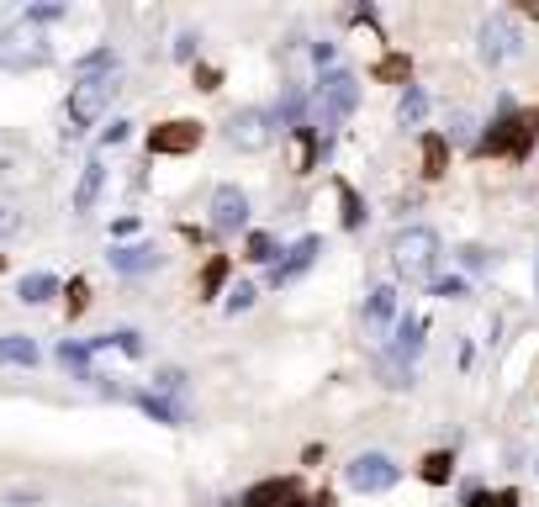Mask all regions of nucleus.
I'll return each mask as SVG.
<instances>
[{"instance_id":"obj_16","label":"nucleus","mask_w":539,"mask_h":507,"mask_svg":"<svg viewBox=\"0 0 539 507\" xmlns=\"http://www.w3.org/2000/svg\"><path fill=\"white\" fill-rule=\"evenodd\" d=\"M16 296H22V302H53V296H59V280H53V275H43V270H37V275H22V280H16Z\"/></svg>"},{"instance_id":"obj_10","label":"nucleus","mask_w":539,"mask_h":507,"mask_svg":"<svg viewBox=\"0 0 539 507\" xmlns=\"http://www.w3.org/2000/svg\"><path fill=\"white\" fill-rule=\"evenodd\" d=\"M201 143V127L196 122H164L148 133V154H191Z\"/></svg>"},{"instance_id":"obj_36","label":"nucleus","mask_w":539,"mask_h":507,"mask_svg":"<svg viewBox=\"0 0 539 507\" xmlns=\"http://www.w3.org/2000/svg\"><path fill=\"white\" fill-rule=\"evenodd\" d=\"M381 80H407V59H381Z\"/></svg>"},{"instance_id":"obj_9","label":"nucleus","mask_w":539,"mask_h":507,"mask_svg":"<svg viewBox=\"0 0 539 507\" xmlns=\"http://www.w3.org/2000/svg\"><path fill=\"white\" fill-rule=\"evenodd\" d=\"M249 222V196L238 185H217L212 191V228L217 233H238Z\"/></svg>"},{"instance_id":"obj_26","label":"nucleus","mask_w":539,"mask_h":507,"mask_svg":"<svg viewBox=\"0 0 539 507\" xmlns=\"http://www.w3.org/2000/svg\"><path fill=\"white\" fill-rule=\"evenodd\" d=\"M249 259H254V265H275V238L270 233H254L249 238Z\"/></svg>"},{"instance_id":"obj_6","label":"nucleus","mask_w":539,"mask_h":507,"mask_svg":"<svg viewBox=\"0 0 539 507\" xmlns=\"http://www.w3.org/2000/svg\"><path fill=\"white\" fill-rule=\"evenodd\" d=\"M476 53H481V64H508V59H518L524 53V37H518V27L508 22V16H487L481 22V32H476Z\"/></svg>"},{"instance_id":"obj_17","label":"nucleus","mask_w":539,"mask_h":507,"mask_svg":"<svg viewBox=\"0 0 539 507\" xmlns=\"http://www.w3.org/2000/svg\"><path fill=\"white\" fill-rule=\"evenodd\" d=\"M0 365H37V344L27 333H6L0 338Z\"/></svg>"},{"instance_id":"obj_33","label":"nucleus","mask_w":539,"mask_h":507,"mask_svg":"<svg viewBox=\"0 0 539 507\" xmlns=\"http://www.w3.org/2000/svg\"><path fill=\"white\" fill-rule=\"evenodd\" d=\"M16 228H22V212H16V206H0V238H11Z\"/></svg>"},{"instance_id":"obj_34","label":"nucleus","mask_w":539,"mask_h":507,"mask_svg":"<svg viewBox=\"0 0 539 507\" xmlns=\"http://www.w3.org/2000/svg\"><path fill=\"white\" fill-rule=\"evenodd\" d=\"M460 265H466V270H487V249H471V243H466V249H460Z\"/></svg>"},{"instance_id":"obj_12","label":"nucleus","mask_w":539,"mask_h":507,"mask_svg":"<svg viewBox=\"0 0 539 507\" xmlns=\"http://www.w3.org/2000/svg\"><path fill=\"white\" fill-rule=\"evenodd\" d=\"M418 349H423V317H402L397 333H392V349H386V360L407 370L418 360Z\"/></svg>"},{"instance_id":"obj_1","label":"nucleus","mask_w":539,"mask_h":507,"mask_svg":"<svg viewBox=\"0 0 539 507\" xmlns=\"http://www.w3.org/2000/svg\"><path fill=\"white\" fill-rule=\"evenodd\" d=\"M48 59H53V48H48V32H43V27L11 22L6 32H0V69L27 74V69H43Z\"/></svg>"},{"instance_id":"obj_37","label":"nucleus","mask_w":539,"mask_h":507,"mask_svg":"<svg viewBox=\"0 0 539 507\" xmlns=\"http://www.w3.org/2000/svg\"><path fill=\"white\" fill-rule=\"evenodd\" d=\"M434 296H466V286L455 275H444V280H434Z\"/></svg>"},{"instance_id":"obj_7","label":"nucleus","mask_w":539,"mask_h":507,"mask_svg":"<svg viewBox=\"0 0 539 507\" xmlns=\"http://www.w3.org/2000/svg\"><path fill=\"white\" fill-rule=\"evenodd\" d=\"M355 106H360V80H355L349 69H328L323 85H318V117H323V122H339V117H349Z\"/></svg>"},{"instance_id":"obj_23","label":"nucleus","mask_w":539,"mask_h":507,"mask_svg":"<svg viewBox=\"0 0 539 507\" xmlns=\"http://www.w3.org/2000/svg\"><path fill=\"white\" fill-rule=\"evenodd\" d=\"M444 154H450V148H444V138H423V175H429V180L444 175Z\"/></svg>"},{"instance_id":"obj_4","label":"nucleus","mask_w":539,"mask_h":507,"mask_svg":"<svg viewBox=\"0 0 539 507\" xmlns=\"http://www.w3.org/2000/svg\"><path fill=\"white\" fill-rule=\"evenodd\" d=\"M275 111L265 106H244V111H233L228 117V143L233 148H244V154H259V148H270L275 143Z\"/></svg>"},{"instance_id":"obj_25","label":"nucleus","mask_w":539,"mask_h":507,"mask_svg":"<svg viewBox=\"0 0 539 507\" xmlns=\"http://www.w3.org/2000/svg\"><path fill=\"white\" fill-rule=\"evenodd\" d=\"M154 391H159V397H180V391H185V370H175V365L159 370L154 375Z\"/></svg>"},{"instance_id":"obj_8","label":"nucleus","mask_w":539,"mask_h":507,"mask_svg":"<svg viewBox=\"0 0 539 507\" xmlns=\"http://www.w3.org/2000/svg\"><path fill=\"white\" fill-rule=\"evenodd\" d=\"M529 133H534L529 117H518V111H513V117H497L492 133L481 138V154H524V148H529Z\"/></svg>"},{"instance_id":"obj_21","label":"nucleus","mask_w":539,"mask_h":507,"mask_svg":"<svg viewBox=\"0 0 539 507\" xmlns=\"http://www.w3.org/2000/svg\"><path fill=\"white\" fill-rule=\"evenodd\" d=\"M423 117H429V96H423L418 85H407L402 101H397V122H402V127H418Z\"/></svg>"},{"instance_id":"obj_15","label":"nucleus","mask_w":539,"mask_h":507,"mask_svg":"<svg viewBox=\"0 0 539 507\" xmlns=\"http://www.w3.org/2000/svg\"><path fill=\"white\" fill-rule=\"evenodd\" d=\"M249 507H302V492L291 481H265L249 492Z\"/></svg>"},{"instance_id":"obj_38","label":"nucleus","mask_w":539,"mask_h":507,"mask_svg":"<svg viewBox=\"0 0 539 507\" xmlns=\"http://www.w3.org/2000/svg\"><path fill=\"white\" fill-rule=\"evenodd\" d=\"M191 53H196V37L180 32V37H175V59H191Z\"/></svg>"},{"instance_id":"obj_19","label":"nucleus","mask_w":539,"mask_h":507,"mask_svg":"<svg viewBox=\"0 0 539 507\" xmlns=\"http://www.w3.org/2000/svg\"><path fill=\"white\" fill-rule=\"evenodd\" d=\"M101 180H106V169H101L96 159H90V164H85V175H80V191H74V212H90V206H96Z\"/></svg>"},{"instance_id":"obj_39","label":"nucleus","mask_w":539,"mask_h":507,"mask_svg":"<svg viewBox=\"0 0 539 507\" xmlns=\"http://www.w3.org/2000/svg\"><path fill=\"white\" fill-rule=\"evenodd\" d=\"M492 507H518V497H513V492H503V497H492Z\"/></svg>"},{"instance_id":"obj_24","label":"nucleus","mask_w":539,"mask_h":507,"mask_svg":"<svg viewBox=\"0 0 539 507\" xmlns=\"http://www.w3.org/2000/svg\"><path fill=\"white\" fill-rule=\"evenodd\" d=\"M74 69H80V80H106V69H111V48H96V53H85V59L74 64Z\"/></svg>"},{"instance_id":"obj_31","label":"nucleus","mask_w":539,"mask_h":507,"mask_svg":"<svg viewBox=\"0 0 539 507\" xmlns=\"http://www.w3.org/2000/svg\"><path fill=\"white\" fill-rule=\"evenodd\" d=\"M339 196H344V228H360V217H365V212H360V201H355V191H349V185H344Z\"/></svg>"},{"instance_id":"obj_32","label":"nucleus","mask_w":539,"mask_h":507,"mask_svg":"<svg viewBox=\"0 0 539 507\" xmlns=\"http://www.w3.org/2000/svg\"><path fill=\"white\" fill-rule=\"evenodd\" d=\"M85 302H90V286H85V280H74V286H69V317H80Z\"/></svg>"},{"instance_id":"obj_5","label":"nucleus","mask_w":539,"mask_h":507,"mask_svg":"<svg viewBox=\"0 0 539 507\" xmlns=\"http://www.w3.org/2000/svg\"><path fill=\"white\" fill-rule=\"evenodd\" d=\"M397 460L392 455H381V449H365V455H355V460H349L344 465V481L349 486H355V492H392V486H397Z\"/></svg>"},{"instance_id":"obj_27","label":"nucleus","mask_w":539,"mask_h":507,"mask_svg":"<svg viewBox=\"0 0 539 507\" xmlns=\"http://www.w3.org/2000/svg\"><path fill=\"white\" fill-rule=\"evenodd\" d=\"M111 344H117L122 354H133V360H138V354H143V333H133V328H122V333H111Z\"/></svg>"},{"instance_id":"obj_11","label":"nucleus","mask_w":539,"mask_h":507,"mask_svg":"<svg viewBox=\"0 0 539 507\" xmlns=\"http://www.w3.org/2000/svg\"><path fill=\"white\" fill-rule=\"evenodd\" d=\"M318 254H323V238H312V233H307L302 243H291V254L270 270V280H275V286H291L296 275H307V270H312V259H318Z\"/></svg>"},{"instance_id":"obj_3","label":"nucleus","mask_w":539,"mask_h":507,"mask_svg":"<svg viewBox=\"0 0 539 507\" xmlns=\"http://www.w3.org/2000/svg\"><path fill=\"white\" fill-rule=\"evenodd\" d=\"M111 90H117V80H111V74H106V80H80V85H69V127H64L69 138H80L85 127L111 106Z\"/></svg>"},{"instance_id":"obj_14","label":"nucleus","mask_w":539,"mask_h":507,"mask_svg":"<svg viewBox=\"0 0 539 507\" xmlns=\"http://www.w3.org/2000/svg\"><path fill=\"white\" fill-rule=\"evenodd\" d=\"M392 317H397V291L392 286H376V291H370V302H365V328L381 333Z\"/></svg>"},{"instance_id":"obj_20","label":"nucleus","mask_w":539,"mask_h":507,"mask_svg":"<svg viewBox=\"0 0 539 507\" xmlns=\"http://www.w3.org/2000/svg\"><path fill=\"white\" fill-rule=\"evenodd\" d=\"M59 365L69 375H80V381H96V375H90V344H74V338H64V344H59Z\"/></svg>"},{"instance_id":"obj_28","label":"nucleus","mask_w":539,"mask_h":507,"mask_svg":"<svg viewBox=\"0 0 539 507\" xmlns=\"http://www.w3.org/2000/svg\"><path fill=\"white\" fill-rule=\"evenodd\" d=\"M254 307V286H244V280H238V286L228 291V312H249Z\"/></svg>"},{"instance_id":"obj_30","label":"nucleus","mask_w":539,"mask_h":507,"mask_svg":"<svg viewBox=\"0 0 539 507\" xmlns=\"http://www.w3.org/2000/svg\"><path fill=\"white\" fill-rule=\"evenodd\" d=\"M312 154H318V148H312V133L302 127V133H296V169H312Z\"/></svg>"},{"instance_id":"obj_2","label":"nucleus","mask_w":539,"mask_h":507,"mask_svg":"<svg viewBox=\"0 0 539 507\" xmlns=\"http://www.w3.org/2000/svg\"><path fill=\"white\" fill-rule=\"evenodd\" d=\"M392 265L402 280H429L439 265V233L434 228H402L392 238Z\"/></svg>"},{"instance_id":"obj_29","label":"nucleus","mask_w":539,"mask_h":507,"mask_svg":"<svg viewBox=\"0 0 539 507\" xmlns=\"http://www.w3.org/2000/svg\"><path fill=\"white\" fill-rule=\"evenodd\" d=\"M53 16H64V6H59V0H48V6H32V11L22 16V22H32V27H43V22H53Z\"/></svg>"},{"instance_id":"obj_18","label":"nucleus","mask_w":539,"mask_h":507,"mask_svg":"<svg viewBox=\"0 0 539 507\" xmlns=\"http://www.w3.org/2000/svg\"><path fill=\"white\" fill-rule=\"evenodd\" d=\"M138 407L148 412V418H159V423H185V407L180 402H170V397H159V391H143V397H138Z\"/></svg>"},{"instance_id":"obj_40","label":"nucleus","mask_w":539,"mask_h":507,"mask_svg":"<svg viewBox=\"0 0 539 507\" xmlns=\"http://www.w3.org/2000/svg\"><path fill=\"white\" fill-rule=\"evenodd\" d=\"M534 286H539V275H534Z\"/></svg>"},{"instance_id":"obj_35","label":"nucleus","mask_w":539,"mask_h":507,"mask_svg":"<svg viewBox=\"0 0 539 507\" xmlns=\"http://www.w3.org/2000/svg\"><path fill=\"white\" fill-rule=\"evenodd\" d=\"M222 275H228V259H212V265H207V280H201V286L217 291V286H222Z\"/></svg>"},{"instance_id":"obj_22","label":"nucleus","mask_w":539,"mask_h":507,"mask_svg":"<svg viewBox=\"0 0 539 507\" xmlns=\"http://www.w3.org/2000/svg\"><path fill=\"white\" fill-rule=\"evenodd\" d=\"M418 476H423V481H434V486H444V481L455 476V460L444 455V449H439V455H423V465H418Z\"/></svg>"},{"instance_id":"obj_13","label":"nucleus","mask_w":539,"mask_h":507,"mask_svg":"<svg viewBox=\"0 0 539 507\" xmlns=\"http://www.w3.org/2000/svg\"><path fill=\"white\" fill-rule=\"evenodd\" d=\"M111 270H122V275H143V270H159V249L154 243H127V249H111Z\"/></svg>"}]
</instances>
